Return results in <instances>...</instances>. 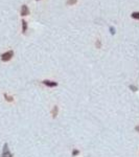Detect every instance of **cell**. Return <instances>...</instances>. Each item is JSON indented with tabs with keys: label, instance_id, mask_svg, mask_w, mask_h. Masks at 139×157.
Returning <instances> with one entry per match:
<instances>
[{
	"label": "cell",
	"instance_id": "cell-1",
	"mask_svg": "<svg viewBox=\"0 0 139 157\" xmlns=\"http://www.w3.org/2000/svg\"><path fill=\"white\" fill-rule=\"evenodd\" d=\"M13 57H14V51L13 50H8V51L3 52V54L1 55V61L2 62H8Z\"/></svg>",
	"mask_w": 139,
	"mask_h": 157
},
{
	"label": "cell",
	"instance_id": "cell-2",
	"mask_svg": "<svg viewBox=\"0 0 139 157\" xmlns=\"http://www.w3.org/2000/svg\"><path fill=\"white\" fill-rule=\"evenodd\" d=\"M1 157H13V154L10 153V151L8 149V143H4L3 146V150H2V154Z\"/></svg>",
	"mask_w": 139,
	"mask_h": 157
},
{
	"label": "cell",
	"instance_id": "cell-3",
	"mask_svg": "<svg viewBox=\"0 0 139 157\" xmlns=\"http://www.w3.org/2000/svg\"><path fill=\"white\" fill-rule=\"evenodd\" d=\"M42 83L45 86L49 87V88H54V87L58 86V83L56 82H54V81H50V80H44V81H42Z\"/></svg>",
	"mask_w": 139,
	"mask_h": 157
},
{
	"label": "cell",
	"instance_id": "cell-4",
	"mask_svg": "<svg viewBox=\"0 0 139 157\" xmlns=\"http://www.w3.org/2000/svg\"><path fill=\"white\" fill-rule=\"evenodd\" d=\"M20 15L21 16H27V15H30V9H28L27 5H22L21 7V11H20Z\"/></svg>",
	"mask_w": 139,
	"mask_h": 157
},
{
	"label": "cell",
	"instance_id": "cell-5",
	"mask_svg": "<svg viewBox=\"0 0 139 157\" xmlns=\"http://www.w3.org/2000/svg\"><path fill=\"white\" fill-rule=\"evenodd\" d=\"M58 114H59V107L58 106H54L52 110H51V116H52V118H56Z\"/></svg>",
	"mask_w": 139,
	"mask_h": 157
},
{
	"label": "cell",
	"instance_id": "cell-6",
	"mask_svg": "<svg viewBox=\"0 0 139 157\" xmlns=\"http://www.w3.org/2000/svg\"><path fill=\"white\" fill-rule=\"evenodd\" d=\"M21 23H22V33L25 34V33L27 32V27H28V26H27V22H26L25 20H22Z\"/></svg>",
	"mask_w": 139,
	"mask_h": 157
},
{
	"label": "cell",
	"instance_id": "cell-7",
	"mask_svg": "<svg viewBox=\"0 0 139 157\" xmlns=\"http://www.w3.org/2000/svg\"><path fill=\"white\" fill-rule=\"evenodd\" d=\"M76 3H78V0H67L66 1V4L68 7H72V5L76 4Z\"/></svg>",
	"mask_w": 139,
	"mask_h": 157
},
{
	"label": "cell",
	"instance_id": "cell-8",
	"mask_svg": "<svg viewBox=\"0 0 139 157\" xmlns=\"http://www.w3.org/2000/svg\"><path fill=\"white\" fill-rule=\"evenodd\" d=\"M131 17L135 20H139V12H133L131 14Z\"/></svg>",
	"mask_w": 139,
	"mask_h": 157
},
{
	"label": "cell",
	"instance_id": "cell-9",
	"mask_svg": "<svg viewBox=\"0 0 139 157\" xmlns=\"http://www.w3.org/2000/svg\"><path fill=\"white\" fill-rule=\"evenodd\" d=\"M80 150L78 149H73L72 150V157H76V156H78L80 155Z\"/></svg>",
	"mask_w": 139,
	"mask_h": 157
},
{
	"label": "cell",
	"instance_id": "cell-10",
	"mask_svg": "<svg viewBox=\"0 0 139 157\" xmlns=\"http://www.w3.org/2000/svg\"><path fill=\"white\" fill-rule=\"evenodd\" d=\"M95 47L98 48V49L102 48V42H100V39H97L96 41H95Z\"/></svg>",
	"mask_w": 139,
	"mask_h": 157
},
{
	"label": "cell",
	"instance_id": "cell-11",
	"mask_svg": "<svg viewBox=\"0 0 139 157\" xmlns=\"http://www.w3.org/2000/svg\"><path fill=\"white\" fill-rule=\"evenodd\" d=\"M129 88H130L132 91H134V92H136V91L138 90V87L135 86V85H130V86H129Z\"/></svg>",
	"mask_w": 139,
	"mask_h": 157
},
{
	"label": "cell",
	"instance_id": "cell-12",
	"mask_svg": "<svg viewBox=\"0 0 139 157\" xmlns=\"http://www.w3.org/2000/svg\"><path fill=\"white\" fill-rule=\"evenodd\" d=\"M4 97L6 98V101H8V102H13L14 101V98L12 97V96H8V94H4Z\"/></svg>",
	"mask_w": 139,
	"mask_h": 157
},
{
	"label": "cell",
	"instance_id": "cell-13",
	"mask_svg": "<svg viewBox=\"0 0 139 157\" xmlns=\"http://www.w3.org/2000/svg\"><path fill=\"white\" fill-rule=\"evenodd\" d=\"M110 33H111V35H114L115 34V28L113 26H110Z\"/></svg>",
	"mask_w": 139,
	"mask_h": 157
},
{
	"label": "cell",
	"instance_id": "cell-14",
	"mask_svg": "<svg viewBox=\"0 0 139 157\" xmlns=\"http://www.w3.org/2000/svg\"><path fill=\"white\" fill-rule=\"evenodd\" d=\"M135 131H136V132H139V125L135 127Z\"/></svg>",
	"mask_w": 139,
	"mask_h": 157
},
{
	"label": "cell",
	"instance_id": "cell-15",
	"mask_svg": "<svg viewBox=\"0 0 139 157\" xmlns=\"http://www.w3.org/2000/svg\"><path fill=\"white\" fill-rule=\"evenodd\" d=\"M36 1H39V0H36Z\"/></svg>",
	"mask_w": 139,
	"mask_h": 157
}]
</instances>
